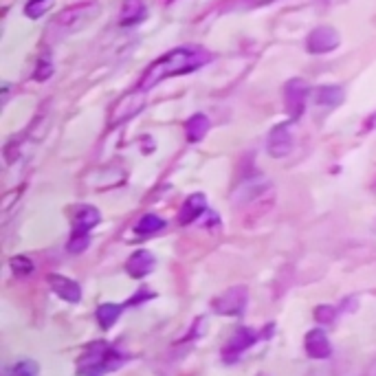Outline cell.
<instances>
[{"label":"cell","mask_w":376,"mask_h":376,"mask_svg":"<svg viewBox=\"0 0 376 376\" xmlns=\"http://www.w3.org/2000/svg\"><path fill=\"white\" fill-rule=\"evenodd\" d=\"M346 102V90L341 86H334V84H324L315 90V104L322 106L326 110L332 108H339Z\"/></svg>","instance_id":"obj_16"},{"label":"cell","mask_w":376,"mask_h":376,"mask_svg":"<svg viewBox=\"0 0 376 376\" xmlns=\"http://www.w3.org/2000/svg\"><path fill=\"white\" fill-rule=\"evenodd\" d=\"M304 348H306V354L310 356V359H328V356L332 354V346L328 341V336L324 330L319 328H315L306 334V339H304Z\"/></svg>","instance_id":"obj_12"},{"label":"cell","mask_w":376,"mask_h":376,"mask_svg":"<svg viewBox=\"0 0 376 376\" xmlns=\"http://www.w3.org/2000/svg\"><path fill=\"white\" fill-rule=\"evenodd\" d=\"M143 106H146L143 90L136 88V90L124 95L122 99H117V102L112 104V108H110V117H108L110 126H119V124L130 122L132 117H136L139 112L143 110Z\"/></svg>","instance_id":"obj_5"},{"label":"cell","mask_w":376,"mask_h":376,"mask_svg":"<svg viewBox=\"0 0 376 376\" xmlns=\"http://www.w3.org/2000/svg\"><path fill=\"white\" fill-rule=\"evenodd\" d=\"M126 363V356L104 341H95L88 346L86 354L79 359L77 372L79 376H102L104 372H112Z\"/></svg>","instance_id":"obj_3"},{"label":"cell","mask_w":376,"mask_h":376,"mask_svg":"<svg viewBox=\"0 0 376 376\" xmlns=\"http://www.w3.org/2000/svg\"><path fill=\"white\" fill-rule=\"evenodd\" d=\"M88 245H90V233H77V231H73V233H71V240H69V245H66V249H69V253L77 255V253L86 251Z\"/></svg>","instance_id":"obj_22"},{"label":"cell","mask_w":376,"mask_h":376,"mask_svg":"<svg viewBox=\"0 0 376 376\" xmlns=\"http://www.w3.org/2000/svg\"><path fill=\"white\" fill-rule=\"evenodd\" d=\"M9 264H11V269H13L16 275H29V273L33 271V262L29 260L27 255H16V257H11Z\"/></svg>","instance_id":"obj_24"},{"label":"cell","mask_w":376,"mask_h":376,"mask_svg":"<svg viewBox=\"0 0 376 376\" xmlns=\"http://www.w3.org/2000/svg\"><path fill=\"white\" fill-rule=\"evenodd\" d=\"M161 229H165V221L161 216H156V213H146V216H141L139 218V223L134 225V231L139 233V235H154V233H158Z\"/></svg>","instance_id":"obj_18"},{"label":"cell","mask_w":376,"mask_h":376,"mask_svg":"<svg viewBox=\"0 0 376 376\" xmlns=\"http://www.w3.org/2000/svg\"><path fill=\"white\" fill-rule=\"evenodd\" d=\"M49 284L59 300H64L69 304H77L79 300H82V286H79L75 280H71V277L53 273V275H49Z\"/></svg>","instance_id":"obj_10"},{"label":"cell","mask_w":376,"mask_h":376,"mask_svg":"<svg viewBox=\"0 0 376 376\" xmlns=\"http://www.w3.org/2000/svg\"><path fill=\"white\" fill-rule=\"evenodd\" d=\"M205 211H207L205 194H192V196L185 198V203L181 205V211H178V223H181V225H192Z\"/></svg>","instance_id":"obj_14"},{"label":"cell","mask_w":376,"mask_h":376,"mask_svg":"<svg viewBox=\"0 0 376 376\" xmlns=\"http://www.w3.org/2000/svg\"><path fill=\"white\" fill-rule=\"evenodd\" d=\"M284 106H286V112L288 117L293 119H300L306 110V102H308V95H310V86L306 79L302 77H293L284 84Z\"/></svg>","instance_id":"obj_4"},{"label":"cell","mask_w":376,"mask_h":376,"mask_svg":"<svg viewBox=\"0 0 376 376\" xmlns=\"http://www.w3.org/2000/svg\"><path fill=\"white\" fill-rule=\"evenodd\" d=\"M295 139H293V130H290V122L277 124L269 136H266V150L273 158H284L293 152Z\"/></svg>","instance_id":"obj_9"},{"label":"cell","mask_w":376,"mask_h":376,"mask_svg":"<svg viewBox=\"0 0 376 376\" xmlns=\"http://www.w3.org/2000/svg\"><path fill=\"white\" fill-rule=\"evenodd\" d=\"M370 130H376V112H372L363 122V132H370Z\"/></svg>","instance_id":"obj_26"},{"label":"cell","mask_w":376,"mask_h":376,"mask_svg":"<svg viewBox=\"0 0 376 376\" xmlns=\"http://www.w3.org/2000/svg\"><path fill=\"white\" fill-rule=\"evenodd\" d=\"M211 128V122H209V117L203 114V112H196L192 114L187 122H185V134H187V141L189 143H198V141H203V139L207 136Z\"/></svg>","instance_id":"obj_17"},{"label":"cell","mask_w":376,"mask_h":376,"mask_svg":"<svg viewBox=\"0 0 376 376\" xmlns=\"http://www.w3.org/2000/svg\"><path fill=\"white\" fill-rule=\"evenodd\" d=\"M55 0H27V5H25V16L31 18V20H37V18H42L45 13L51 11Z\"/></svg>","instance_id":"obj_20"},{"label":"cell","mask_w":376,"mask_h":376,"mask_svg":"<svg viewBox=\"0 0 376 376\" xmlns=\"http://www.w3.org/2000/svg\"><path fill=\"white\" fill-rule=\"evenodd\" d=\"M211 62V53L201 49V47H178L168 51L165 55H161L158 59L143 71L141 79H139V90H152L156 88L161 82L176 75H187L194 73L198 69H203L205 64Z\"/></svg>","instance_id":"obj_1"},{"label":"cell","mask_w":376,"mask_h":376,"mask_svg":"<svg viewBox=\"0 0 376 376\" xmlns=\"http://www.w3.org/2000/svg\"><path fill=\"white\" fill-rule=\"evenodd\" d=\"M249 304V290L247 286H233L229 290H225L223 295H218L211 302L213 312L225 315V317H237L247 310Z\"/></svg>","instance_id":"obj_6"},{"label":"cell","mask_w":376,"mask_h":376,"mask_svg":"<svg viewBox=\"0 0 376 376\" xmlns=\"http://www.w3.org/2000/svg\"><path fill=\"white\" fill-rule=\"evenodd\" d=\"M122 312H124V306L122 304H102L97 308V322H99V326H102L104 330H108V328H112L114 324H117V319L122 317Z\"/></svg>","instance_id":"obj_19"},{"label":"cell","mask_w":376,"mask_h":376,"mask_svg":"<svg viewBox=\"0 0 376 376\" xmlns=\"http://www.w3.org/2000/svg\"><path fill=\"white\" fill-rule=\"evenodd\" d=\"M7 376H40V365L31 359H23L9 370Z\"/></svg>","instance_id":"obj_21"},{"label":"cell","mask_w":376,"mask_h":376,"mask_svg":"<svg viewBox=\"0 0 376 376\" xmlns=\"http://www.w3.org/2000/svg\"><path fill=\"white\" fill-rule=\"evenodd\" d=\"M97 13H99L97 0H82V3H75V5L62 9L51 20V25L47 27V35H49V40H62L66 35H73L75 31L86 27Z\"/></svg>","instance_id":"obj_2"},{"label":"cell","mask_w":376,"mask_h":376,"mask_svg":"<svg viewBox=\"0 0 376 376\" xmlns=\"http://www.w3.org/2000/svg\"><path fill=\"white\" fill-rule=\"evenodd\" d=\"M163 3H172V0H163Z\"/></svg>","instance_id":"obj_27"},{"label":"cell","mask_w":376,"mask_h":376,"mask_svg":"<svg viewBox=\"0 0 376 376\" xmlns=\"http://www.w3.org/2000/svg\"><path fill=\"white\" fill-rule=\"evenodd\" d=\"M148 18V5L146 0H124L122 11H119V25L122 27H134L143 23Z\"/></svg>","instance_id":"obj_15"},{"label":"cell","mask_w":376,"mask_h":376,"mask_svg":"<svg viewBox=\"0 0 376 376\" xmlns=\"http://www.w3.org/2000/svg\"><path fill=\"white\" fill-rule=\"evenodd\" d=\"M99 223H102V213H99L97 207H93V205L75 207V211H73V231L90 233V229H95Z\"/></svg>","instance_id":"obj_13"},{"label":"cell","mask_w":376,"mask_h":376,"mask_svg":"<svg viewBox=\"0 0 376 376\" xmlns=\"http://www.w3.org/2000/svg\"><path fill=\"white\" fill-rule=\"evenodd\" d=\"M53 71H55L53 62H51V59L45 55V57H40V62H37V66H35L33 77L37 79V82H45V79H49V77L53 75Z\"/></svg>","instance_id":"obj_25"},{"label":"cell","mask_w":376,"mask_h":376,"mask_svg":"<svg viewBox=\"0 0 376 376\" xmlns=\"http://www.w3.org/2000/svg\"><path fill=\"white\" fill-rule=\"evenodd\" d=\"M339 45H341L339 31H336L334 27H328V25H322V27L312 29V31L308 33V37H306V51L312 53V55L330 53V51H334Z\"/></svg>","instance_id":"obj_8"},{"label":"cell","mask_w":376,"mask_h":376,"mask_svg":"<svg viewBox=\"0 0 376 376\" xmlns=\"http://www.w3.org/2000/svg\"><path fill=\"white\" fill-rule=\"evenodd\" d=\"M262 336H264V332H257V330H253V328H247V326L237 328V330L233 332L231 339L227 341L225 350H223V359H225L227 363H233L235 359H240L242 352H247L253 343L260 341Z\"/></svg>","instance_id":"obj_7"},{"label":"cell","mask_w":376,"mask_h":376,"mask_svg":"<svg viewBox=\"0 0 376 376\" xmlns=\"http://www.w3.org/2000/svg\"><path fill=\"white\" fill-rule=\"evenodd\" d=\"M315 319L319 326H330L336 319V308L334 306H317L315 308Z\"/></svg>","instance_id":"obj_23"},{"label":"cell","mask_w":376,"mask_h":376,"mask_svg":"<svg viewBox=\"0 0 376 376\" xmlns=\"http://www.w3.org/2000/svg\"><path fill=\"white\" fill-rule=\"evenodd\" d=\"M154 266H156V257H154L150 251L141 249V251H134V253L128 257L126 273H128L130 277H134V280H141V277H146V275H150V273L154 271Z\"/></svg>","instance_id":"obj_11"}]
</instances>
